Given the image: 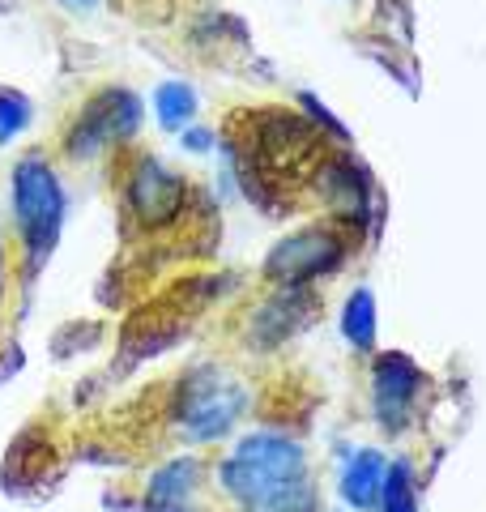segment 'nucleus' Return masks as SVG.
Returning <instances> with one entry per match:
<instances>
[{
	"label": "nucleus",
	"mask_w": 486,
	"mask_h": 512,
	"mask_svg": "<svg viewBox=\"0 0 486 512\" xmlns=\"http://www.w3.org/2000/svg\"><path fill=\"white\" fill-rule=\"evenodd\" d=\"M218 487L239 512H320L312 461L290 431H248L218 461Z\"/></svg>",
	"instance_id": "f257e3e1"
},
{
	"label": "nucleus",
	"mask_w": 486,
	"mask_h": 512,
	"mask_svg": "<svg viewBox=\"0 0 486 512\" xmlns=\"http://www.w3.org/2000/svg\"><path fill=\"white\" fill-rule=\"evenodd\" d=\"M60 214H64V197H60V180L43 158H26L13 171V218H18V235L26 248V265L30 274L47 261V252L56 244L60 231Z\"/></svg>",
	"instance_id": "f03ea898"
},
{
	"label": "nucleus",
	"mask_w": 486,
	"mask_h": 512,
	"mask_svg": "<svg viewBox=\"0 0 486 512\" xmlns=\"http://www.w3.org/2000/svg\"><path fill=\"white\" fill-rule=\"evenodd\" d=\"M243 410H248V389L231 372H222V367H197L184 380L175 423H180V431L192 444H209V440H222L239 423Z\"/></svg>",
	"instance_id": "7ed1b4c3"
},
{
	"label": "nucleus",
	"mask_w": 486,
	"mask_h": 512,
	"mask_svg": "<svg viewBox=\"0 0 486 512\" xmlns=\"http://www.w3.org/2000/svg\"><path fill=\"white\" fill-rule=\"evenodd\" d=\"M423 393V372L405 355H384L371 372V402H376V419L384 431H405L410 414Z\"/></svg>",
	"instance_id": "20e7f679"
},
{
	"label": "nucleus",
	"mask_w": 486,
	"mask_h": 512,
	"mask_svg": "<svg viewBox=\"0 0 486 512\" xmlns=\"http://www.w3.org/2000/svg\"><path fill=\"white\" fill-rule=\"evenodd\" d=\"M205 483V466L197 457H175L158 466L145 483L141 512H197V495Z\"/></svg>",
	"instance_id": "39448f33"
},
{
	"label": "nucleus",
	"mask_w": 486,
	"mask_h": 512,
	"mask_svg": "<svg viewBox=\"0 0 486 512\" xmlns=\"http://www.w3.org/2000/svg\"><path fill=\"white\" fill-rule=\"evenodd\" d=\"M337 256H342V244H337L329 231H303L273 252L269 274L282 282H303V278H316L324 269H333Z\"/></svg>",
	"instance_id": "423d86ee"
},
{
	"label": "nucleus",
	"mask_w": 486,
	"mask_h": 512,
	"mask_svg": "<svg viewBox=\"0 0 486 512\" xmlns=\"http://www.w3.org/2000/svg\"><path fill=\"white\" fill-rule=\"evenodd\" d=\"M384 478H388V457L380 448H354L342 461V474H337V495H342L346 508L376 512L384 495Z\"/></svg>",
	"instance_id": "0eeeda50"
},
{
	"label": "nucleus",
	"mask_w": 486,
	"mask_h": 512,
	"mask_svg": "<svg viewBox=\"0 0 486 512\" xmlns=\"http://www.w3.org/2000/svg\"><path fill=\"white\" fill-rule=\"evenodd\" d=\"M128 197H133L137 214H141L145 222H167V218L180 214V205H184V184L175 180L167 167L141 163V167L133 171V180H128Z\"/></svg>",
	"instance_id": "6e6552de"
},
{
	"label": "nucleus",
	"mask_w": 486,
	"mask_h": 512,
	"mask_svg": "<svg viewBox=\"0 0 486 512\" xmlns=\"http://www.w3.org/2000/svg\"><path fill=\"white\" fill-rule=\"evenodd\" d=\"M376 512H418L414 470H410V461H405V457L388 461V478H384V495H380Z\"/></svg>",
	"instance_id": "1a4fd4ad"
},
{
	"label": "nucleus",
	"mask_w": 486,
	"mask_h": 512,
	"mask_svg": "<svg viewBox=\"0 0 486 512\" xmlns=\"http://www.w3.org/2000/svg\"><path fill=\"white\" fill-rule=\"evenodd\" d=\"M342 329H346L350 346H359V350H371V346H376V299H371L367 291H359V295L346 303Z\"/></svg>",
	"instance_id": "9d476101"
},
{
	"label": "nucleus",
	"mask_w": 486,
	"mask_h": 512,
	"mask_svg": "<svg viewBox=\"0 0 486 512\" xmlns=\"http://www.w3.org/2000/svg\"><path fill=\"white\" fill-rule=\"evenodd\" d=\"M154 107H158V120H162V124H167V128H180V124H188L192 107H197V94H192L188 86H180V82H167V86L158 90Z\"/></svg>",
	"instance_id": "9b49d317"
},
{
	"label": "nucleus",
	"mask_w": 486,
	"mask_h": 512,
	"mask_svg": "<svg viewBox=\"0 0 486 512\" xmlns=\"http://www.w3.org/2000/svg\"><path fill=\"white\" fill-rule=\"evenodd\" d=\"M26 99H18V94H0V141H9L18 128H26Z\"/></svg>",
	"instance_id": "f8f14e48"
},
{
	"label": "nucleus",
	"mask_w": 486,
	"mask_h": 512,
	"mask_svg": "<svg viewBox=\"0 0 486 512\" xmlns=\"http://www.w3.org/2000/svg\"><path fill=\"white\" fill-rule=\"evenodd\" d=\"M64 5H73V9H90L94 0H64Z\"/></svg>",
	"instance_id": "ddd939ff"
}]
</instances>
